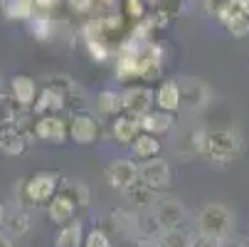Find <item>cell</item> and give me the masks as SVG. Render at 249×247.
<instances>
[{"label": "cell", "mask_w": 249, "mask_h": 247, "mask_svg": "<svg viewBox=\"0 0 249 247\" xmlns=\"http://www.w3.org/2000/svg\"><path fill=\"white\" fill-rule=\"evenodd\" d=\"M67 96H64V92H59L57 87H45L42 92H40V96L35 99V104H32V112L37 114V116H45V114H62V109L67 107Z\"/></svg>", "instance_id": "cell-14"}, {"label": "cell", "mask_w": 249, "mask_h": 247, "mask_svg": "<svg viewBox=\"0 0 249 247\" xmlns=\"http://www.w3.org/2000/svg\"><path fill=\"white\" fill-rule=\"evenodd\" d=\"M96 109L104 114V116H121L124 112V96L114 89H104L96 94Z\"/></svg>", "instance_id": "cell-21"}, {"label": "cell", "mask_w": 249, "mask_h": 247, "mask_svg": "<svg viewBox=\"0 0 249 247\" xmlns=\"http://www.w3.org/2000/svg\"><path fill=\"white\" fill-rule=\"evenodd\" d=\"M138 181L146 183L151 190L160 193V190H168L170 188V166L163 161V158H148L138 166Z\"/></svg>", "instance_id": "cell-4"}, {"label": "cell", "mask_w": 249, "mask_h": 247, "mask_svg": "<svg viewBox=\"0 0 249 247\" xmlns=\"http://www.w3.org/2000/svg\"><path fill=\"white\" fill-rule=\"evenodd\" d=\"M69 138H74V144H82V146H89L99 138V124L94 116L79 112L69 119Z\"/></svg>", "instance_id": "cell-12"}, {"label": "cell", "mask_w": 249, "mask_h": 247, "mask_svg": "<svg viewBox=\"0 0 249 247\" xmlns=\"http://www.w3.org/2000/svg\"><path fill=\"white\" fill-rule=\"evenodd\" d=\"M121 96H124V112H126L128 116H136V119H141L143 114H148L151 107H153V101H156L153 89L146 87V84L126 87V89L121 92Z\"/></svg>", "instance_id": "cell-5"}, {"label": "cell", "mask_w": 249, "mask_h": 247, "mask_svg": "<svg viewBox=\"0 0 249 247\" xmlns=\"http://www.w3.org/2000/svg\"><path fill=\"white\" fill-rule=\"evenodd\" d=\"M197 228H200V232H207V235H215V237L225 240V237L232 235L234 215L220 203H207L197 213Z\"/></svg>", "instance_id": "cell-3"}, {"label": "cell", "mask_w": 249, "mask_h": 247, "mask_svg": "<svg viewBox=\"0 0 249 247\" xmlns=\"http://www.w3.org/2000/svg\"><path fill=\"white\" fill-rule=\"evenodd\" d=\"M5 228H8V235L10 237H22L30 230V215H27V210H20V213H15L13 218H8L5 220Z\"/></svg>", "instance_id": "cell-29"}, {"label": "cell", "mask_w": 249, "mask_h": 247, "mask_svg": "<svg viewBox=\"0 0 249 247\" xmlns=\"http://www.w3.org/2000/svg\"><path fill=\"white\" fill-rule=\"evenodd\" d=\"M5 220H8V215H5V208H3V203H0V228L5 225Z\"/></svg>", "instance_id": "cell-37"}, {"label": "cell", "mask_w": 249, "mask_h": 247, "mask_svg": "<svg viewBox=\"0 0 249 247\" xmlns=\"http://www.w3.org/2000/svg\"><path fill=\"white\" fill-rule=\"evenodd\" d=\"M82 247H111V237L106 235L104 230H91V232H87V237H84V245Z\"/></svg>", "instance_id": "cell-32"}, {"label": "cell", "mask_w": 249, "mask_h": 247, "mask_svg": "<svg viewBox=\"0 0 249 247\" xmlns=\"http://www.w3.org/2000/svg\"><path fill=\"white\" fill-rule=\"evenodd\" d=\"M62 178L57 171H35L25 183H20V205H42L57 195Z\"/></svg>", "instance_id": "cell-2"}, {"label": "cell", "mask_w": 249, "mask_h": 247, "mask_svg": "<svg viewBox=\"0 0 249 247\" xmlns=\"http://www.w3.org/2000/svg\"><path fill=\"white\" fill-rule=\"evenodd\" d=\"M64 188H67V195L72 198L77 205H87V203H89V190H87L84 183H79V181H74V183H64Z\"/></svg>", "instance_id": "cell-31"}, {"label": "cell", "mask_w": 249, "mask_h": 247, "mask_svg": "<svg viewBox=\"0 0 249 247\" xmlns=\"http://www.w3.org/2000/svg\"><path fill=\"white\" fill-rule=\"evenodd\" d=\"M116 77L121 82L128 79H141V64H138V45L126 42L116 57Z\"/></svg>", "instance_id": "cell-13"}, {"label": "cell", "mask_w": 249, "mask_h": 247, "mask_svg": "<svg viewBox=\"0 0 249 247\" xmlns=\"http://www.w3.org/2000/svg\"><path fill=\"white\" fill-rule=\"evenodd\" d=\"M141 121V131H148V133H156V136H160V133H168L170 129H173V114L170 112H163V109H158V112H148V114H143L138 119Z\"/></svg>", "instance_id": "cell-19"}, {"label": "cell", "mask_w": 249, "mask_h": 247, "mask_svg": "<svg viewBox=\"0 0 249 247\" xmlns=\"http://www.w3.org/2000/svg\"><path fill=\"white\" fill-rule=\"evenodd\" d=\"M138 45V64H141V79L153 82L160 77L163 69V47L153 40L148 42H136Z\"/></svg>", "instance_id": "cell-6"}, {"label": "cell", "mask_w": 249, "mask_h": 247, "mask_svg": "<svg viewBox=\"0 0 249 247\" xmlns=\"http://www.w3.org/2000/svg\"><path fill=\"white\" fill-rule=\"evenodd\" d=\"M57 3H59V0H35V8H37L40 13H50Z\"/></svg>", "instance_id": "cell-35"}, {"label": "cell", "mask_w": 249, "mask_h": 247, "mask_svg": "<svg viewBox=\"0 0 249 247\" xmlns=\"http://www.w3.org/2000/svg\"><path fill=\"white\" fill-rule=\"evenodd\" d=\"M84 228L79 220H72V223H67L59 235L54 237V247H82L84 245Z\"/></svg>", "instance_id": "cell-23"}, {"label": "cell", "mask_w": 249, "mask_h": 247, "mask_svg": "<svg viewBox=\"0 0 249 247\" xmlns=\"http://www.w3.org/2000/svg\"><path fill=\"white\" fill-rule=\"evenodd\" d=\"M156 104H158V109L175 114L178 109L183 107L180 84H178V82H160L158 89H156Z\"/></svg>", "instance_id": "cell-18"}, {"label": "cell", "mask_w": 249, "mask_h": 247, "mask_svg": "<svg viewBox=\"0 0 249 247\" xmlns=\"http://www.w3.org/2000/svg\"><path fill=\"white\" fill-rule=\"evenodd\" d=\"M94 3H96V0H69L72 10H74V13H82V15L91 13V10H94Z\"/></svg>", "instance_id": "cell-34"}, {"label": "cell", "mask_w": 249, "mask_h": 247, "mask_svg": "<svg viewBox=\"0 0 249 247\" xmlns=\"http://www.w3.org/2000/svg\"><path fill=\"white\" fill-rule=\"evenodd\" d=\"M10 92H13V99L25 109H30L35 104V99H37V84L27 75H15L10 79Z\"/></svg>", "instance_id": "cell-17"}, {"label": "cell", "mask_w": 249, "mask_h": 247, "mask_svg": "<svg viewBox=\"0 0 249 247\" xmlns=\"http://www.w3.org/2000/svg\"><path fill=\"white\" fill-rule=\"evenodd\" d=\"M18 107H20V104H18L13 96L0 94V126L15 124V119H18Z\"/></svg>", "instance_id": "cell-30"}, {"label": "cell", "mask_w": 249, "mask_h": 247, "mask_svg": "<svg viewBox=\"0 0 249 247\" xmlns=\"http://www.w3.org/2000/svg\"><path fill=\"white\" fill-rule=\"evenodd\" d=\"M121 15L126 20H133V22H141L146 20V13H148V3L146 0H121Z\"/></svg>", "instance_id": "cell-28"}, {"label": "cell", "mask_w": 249, "mask_h": 247, "mask_svg": "<svg viewBox=\"0 0 249 247\" xmlns=\"http://www.w3.org/2000/svg\"><path fill=\"white\" fill-rule=\"evenodd\" d=\"M247 247H249V245H247Z\"/></svg>", "instance_id": "cell-40"}, {"label": "cell", "mask_w": 249, "mask_h": 247, "mask_svg": "<svg viewBox=\"0 0 249 247\" xmlns=\"http://www.w3.org/2000/svg\"><path fill=\"white\" fill-rule=\"evenodd\" d=\"M141 133V121L136 116H116L114 121V138L119 141V144H133V138Z\"/></svg>", "instance_id": "cell-22"}, {"label": "cell", "mask_w": 249, "mask_h": 247, "mask_svg": "<svg viewBox=\"0 0 249 247\" xmlns=\"http://www.w3.org/2000/svg\"><path fill=\"white\" fill-rule=\"evenodd\" d=\"M151 210H153V218L160 225V230H165V228H180L185 223V208L178 203L175 198H156Z\"/></svg>", "instance_id": "cell-8"}, {"label": "cell", "mask_w": 249, "mask_h": 247, "mask_svg": "<svg viewBox=\"0 0 249 247\" xmlns=\"http://www.w3.org/2000/svg\"><path fill=\"white\" fill-rule=\"evenodd\" d=\"M242 151V133L232 126H217L195 133V153L207 156L215 163H230Z\"/></svg>", "instance_id": "cell-1"}, {"label": "cell", "mask_w": 249, "mask_h": 247, "mask_svg": "<svg viewBox=\"0 0 249 247\" xmlns=\"http://www.w3.org/2000/svg\"><path fill=\"white\" fill-rule=\"evenodd\" d=\"M193 247H225V240L215 237V235H207V232H200L197 237H193Z\"/></svg>", "instance_id": "cell-33"}, {"label": "cell", "mask_w": 249, "mask_h": 247, "mask_svg": "<svg viewBox=\"0 0 249 247\" xmlns=\"http://www.w3.org/2000/svg\"><path fill=\"white\" fill-rule=\"evenodd\" d=\"M27 133L20 131L15 124H8V126H0V151H3L5 156H22L25 149H27Z\"/></svg>", "instance_id": "cell-15"}, {"label": "cell", "mask_w": 249, "mask_h": 247, "mask_svg": "<svg viewBox=\"0 0 249 247\" xmlns=\"http://www.w3.org/2000/svg\"><path fill=\"white\" fill-rule=\"evenodd\" d=\"M101 3H104V5H114V3H116V0H101Z\"/></svg>", "instance_id": "cell-39"}, {"label": "cell", "mask_w": 249, "mask_h": 247, "mask_svg": "<svg viewBox=\"0 0 249 247\" xmlns=\"http://www.w3.org/2000/svg\"><path fill=\"white\" fill-rule=\"evenodd\" d=\"M133 156L141 158V161H148V158H156L160 153V141L156 133H148V131H141L136 138H133Z\"/></svg>", "instance_id": "cell-20"}, {"label": "cell", "mask_w": 249, "mask_h": 247, "mask_svg": "<svg viewBox=\"0 0 249 247\" xmlns=\"http://www.w3.org/2000/svg\"><path fill=\"white\" fill-rule=\"evenodd\" d=\"M3 13L10 20H30L37 8H35V0H3Z\"/></svg>", "instance_id": "cell-25"}, {"label": "cell", "mask_w": 249, "mask_h": 247, "mask_svg": "<svg viewBox=\"0 0 249 247\" xmlns=\"http://www.w3.org/2000/svg\"><path fill=\"white\" fill-rule=\"evenodd\" d=\"M146 3H148V8H153L156 13H160V15H165L168 20H173V18H178V15L185 10L188 0H146Z\"/></svg>", "instance_id": "cell-27"}, {"label": "cell", "mask_w": 249, "mask_h": 247, "mask_svg": "<svg viewBox=\"0 0 249 247\" xmlns=\"http://www.w3.org/2000/svg\"><path fill=\"white\" fill-rule=\"evenodd\" d=\"M0 247H13V240H10V235L0 232Z\"/></svg>", "instance_id": "cell-36"}, {"label": "cell", "mask_w": 249, "mask_h": 247, "mask_svg": "<svg viewBox=\"0 0 249 247\" xmlns=\"http://www.w3.org/2000/svg\"><path fill=\"white\" fill-rule=\"evenodd\" d=\"M32 131L47 144H64L69 138V121L62 114H45V116H37Z\"/></svg>", "instance_id": "cell-7"}, {"label": "cell", "mask_w": 249, "mask_h": 247, "mask_svg": "<svg viewBox=\"0 0 249 247\" xmlns=\"http://www.w3.org/2000/svg\"><path fill=\"white\" fill-rule=\"evenodd\" d=\"M220 22L225 25V30L234 38H247L249 35V15L242 10L239 0H230V3L220 10Z\"/></svg>", "instance_id": "cell-10"}, {"label": "cell", "mask_w": 249, "mask_h": 247, "mask_svg": "<svg viewBox=\"0 0 249 247\" xmlns=\"http://www.w3.org/2000/svg\"><path fill=\"white\" fill-rule=\"evenodd\" d=\"M74 213H77V203L69 198L67 193H59V195H54V198L47 203V215H50V220L57 223V225L72 223V220H74Z\"/></svg>", "instance_id": "cell-16"}, {"label": "cell", "mask_w": 249, "mask_h": 247, "mask_svg": "<svg viewBox=\"0 0 249 247\" xmlns=\"http://www.w3.org/2000/svg\"><path fill=\"white\" fill-rule=\"evenodd\" d=\"M106 183L116 190H126L131 188L136 181H138V166L136 161H128V158H119L114 161L109 168H106Z\"/></svg>", "instance_id": "cell-9"}, {"label": "cell", "mask_w": 249, "mask_h": 247, "mask_svg": "<svg viewBox=\"0 0 249 247\" xmlns=\"http://www.w3.org/2000/svg\"><path fill=\"white\" fill-rule=\"evenodd\" d=\"M178 84H180V96H183V104H185L188 109H193V112L202 109L205 104L210 101V96H212L210 87H207L202 79H197V77H185V79H180Z\"/></svg>", "instance_id": "cell-11"}, {"label": "cell", "mask_w": 249, "mask_h": 247, "mask_svg": "<svg viewBox=\"0 0 249 247\" xmlns=\"http://www.w3.org/2000/svg\"><path fill=\"white\" fill-rule=\"evenodd\" d=\"M27 25H30V32L35 35V40H40V42L50 40V35H52V18H50V13H40L37 10L27 20Z\"/></svg>", "instance_id": "cell-26"}, {"label": "cell", "mask_w": 249, "mask_h": 247, "mask_svg": "<svg viewBox=\"0 0 249 247\" xmlns=\"http://www.w3.org/2000/svg\"><path fill=\"white\" fill-rule=\"evenodd\" d=\"M156 237H158L160 247H193V237L188 230H183V225L180 228H165V230L156 232Z\"/></svg>", "instance_id": "cell-24"}, {"label": "cell", "mask_w": 249, "mask_h": 247, "mask_svg": "<svg viewBox=\"0 0 249 247\" xmlns=\"http://www.w3.org/2000/svg\"><path fill=\"white\" fill-rule=\"evenodd\" d=\"M239 3H242V10L249 15V0H239Z\"/></svg>", "instance_id": "cell-38"}]
</instances>
